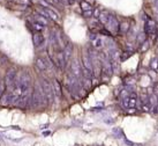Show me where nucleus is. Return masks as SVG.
I'll use <instances>...</instances> for the list:
<instances>
[{
    "label": "nucleus",
    "instance_id": "obj_1",
    "mask_svg": "<svg viewBox=\"0 0 158 146\" xmlns=\"http://www.w3.org/2000/svg\"><path fill=\"white\" fill-rule=\"evenodd\" d=\"M43 89L39 88L38 84L35 86L34 88V92H32V95H31V104L34 108H38L39 106H44L46 102L44 101L45 98H44V94L42 92Z\"/></svg>",
    "mask_w": 158,
    "mask_h": 146
},
{
    "label": "nucleus",
    "instance_id": "obj_2",
    "mask_svg": "<svg viewBox=\"0 0 158 146\" xmlns=\"http://www.w3.org/2000/svg\"><path fill=\"white\" fill-rule=\"evenodd\" d=\"M3 82H5L6 92L12 93L14 87H15V82H16V71H15V69H9L7 71Z\"/></svg>",
    "mask_w": 158,
    "mask_h": 146
},
{
    "label": "nucleus",
    "instance_id": "obj_3",
    "mask_svg": "<svg viewBox=\"0 0 158 146\" xmlns=\"http://www.w3.org/2000/svg\"><path fill=\"white\" fill-rule=\"evenodd\" d=\"M41 85H42V89H43V92H44V94H45V96L47 99V102L50 104H52L53 101H54V96H56L54 89H53V85L49 80H46V79H42V84Z\"/></svg>",
    "mask_w": 158,
    "mask_h": 146
},
{
    "label": "nucleus",
    "instance_id": "obj_4",
    "mask_svg": "<svg viewBox=\"0 0 158 146\" xmlns=\"http://www.w3.org/2000/svg\"><path fill=\"white\" fill-rule=\"evenodd\" d=\"M53 62H54V64H56L60 70H64V69H65L67 60H66V57H65V55H64V52H63L61 50H59V49L56 50V59H54Z\"/></svg>",
    "mask_w": 158,
    "mask_h": 146
},
{
    "label": "nucleus",
    "instance_id": "obj_5",
    "mask_svg": "<svg viewBox=\"0 0 158 146\" xmlns=\"http://www.w3.org/2000/svg\"><path fill=\"white\" fill-rule=\"evenodd\" d=\"M119 26H120V23L118 22L117 17L113 16V15H111V17H110V20H109V22H107V24H106L105 27L110 30V33L117 34V33L119 31Z\"/></svg>",
    "mask_w": 158,
    "mask_h": 146
},
{
    "label": "nucleus",
    "instance_id": "obj_6",
    "mask_svg": "<svg viewBox=\"0 0 158 146\" xmlns=\"http://www.w3.org/2000/svg\"><path fill=\"white\" fill-rule=\"evenodd\" d=\"M100 63H102V71H103L106 75L110 77V75L113 73V69H112V64H111L109 57L103 58V59L100 60Z\"/></svg>",
    "mask_w": 158,
    "mask_h": 146
},
{
    "label": "nucleus",
    "instance_id": "obj_7",
    "mask_svg": "<svg viewBox=\"0 0 158 146\" xmlns=\"http://www.w3.org/2000/svg\"><path fill=\"white\" fill-rule=\"evenodd\" d=\"M82 65H83V69L84 70H88L89 72H91L93 74V67H92V63H91V59L89 57V53L88 52H83L82 55Z\"/></svg>",
    "mask_w": 158,
    "mask_h": 146
},
{
    "label": "nucleus",
    "instance_id": "obj_8",
    "mask_svg": "<svg viewBox=\"0 0 158 146\" xmlns=\"http://www.w3.org/2000/svg\"><path fill=\"white\" fill-rule=\"evenodd\" d=\"M32 41H34V44L36 46H43L45 44V37L41 31H35L34 33Z\"/></svg>",
    "mask_w": 158,
    "mask_h": 146
},
{
    "label": "nucleus",
    "instance_id": "obj_9",
    "mask_svg": "<svg viewBox=\"0 0 158 146\" xmlns=\"http://www.w3.org/2000/svg\"><path fill=\"white\" fill-rule=\"evenodd\" d=\"M71 72H72V74H73L74 77H76V78H80V77L82 75V71H81L80 64L76 60H74V62L72 63V65H71Z\"/></svg>",
    "mask_w": 158,
    "mask_h": 146
},
{
    "label": "nucleus",
    "instance_id": "obj_10",
    "mask_svg": "<svg viewBox=\"0 0 158 146\" xmlns=\"http://www.w3.org/2000/svg\"><path fill=\"white\" fill-rule=\"evenodd\" d=\"M53 89H54V94H56V96L60 100L61 98H63V91H61V86H60V82L57 80V79H54L53 80Z\"/></svg>",
    "mask_w": 158,
    "mask_h": 146
},
{
    "label": "nucleus",
    "instance_id": "obj_11",
    "mask_svg": "<svg viewBox=\"0 0 158 146\" xmlns=\"http://www.w3.org/2000/svg\"><path fill=\"white\" fill-rule=\"evenodd\" d=\"M110 17H111V14H110L109 12H106V10L100 12V14H99V16H98L99 22H100L102 24H104V26H106V24H107V22H109Z\"/></svg>",
    "mask_w": 158,
    "mask_h": 146
},
{
    "label": "nucleus",
    "instance_id": "obj_12",
    "mask_svg": "<svg viewBox=\"0 0 158 146\" xmlns=\"http://www.w3.org/2000/svg\"><path fill=\"white\" fill-rule=\"evenodd\" d=\"M36 67H37L38 71L44 72V71L47 70V63H46L43 58H37V59H36Z\"/></svg>",
    "mask_w": 158,
    "mask_h": 146
},
{
    "label": "nucleus",
    "instance_id": "obj_13",
    "mask_svg": "<svg viewBox=\"0 0 158 146\" xmlns=\"http://www.w3.org/2000/svg\"><path fill=\"white\" fill-rule=\"evenodd\" d=\"M155 29H156V24H155V22L153 21V20H148V22L146 23V33L148 34V35H150V34H153L154 31H155Z\"/></svg>",
    "mask_w": 158,
    "mask_h": 146
},
{
    "label": "nucleus",
    "instance_id": "obj_14",
    "mask_svg": "<svg viewBox=\"0 0 158 146\" xmlns=\"http://www.w3.org/2000/svg\"><path fill=\"white\" fill-rule=\"evenodd\" d=\"M72 53H73V45L68 42V43H66V45H65V48H64V55H65V57H66V60H68V59L71 58Z\"/></svg>",
    "mask_w": 158,
    "mask_h": 146
},
{
    "label": "nucleus",
    "instance_id": "obj_15",
    "mask_svg": "<svg viewBox=\"0 0 158 146\" xmlns=\"http://www.w3.org/2000/svg\"><path fill=\"white\" fill-rule=\"evenodd\" d=\"M136 102H137V96L135 93H132L128 95V108H135L136 107Z\"/></svg>",
    "mask_w": 158,
    "mask_h": 146
},
{
    "label": "nucleus",
    "instance_id": "obj_16",
    "mask_svg": "<svg viewBox=\"0 0 158 146\" xmlns=\"http://www.w3.org/2000/svg\"><path fill=\"white\" fill-rule=\"evenodd\" d=\"M0 103L3 104V106H7V104H10V93L8 92H5L1 100H0Z\"/></svg>",
    "mask_w": 158,
    "mask_h": 146
},
{
    "label": "nucleus",
    "instance_id": "obj_17",
    "mask_svg": "<svg viewBox=\"0 0 158 146\" xmlns=\"http://www.w3.org/2000/svg\"><path fill=\"white\" fill-rule=\"evenodd\" d=\"M128 30H129V22H127V21L121 22L120 26H119V31L122 33V34H126Z\"/></svg>",
    "mask_w": 158,
    "mask_h": 146
},
{
    "label": "nucleus",
    "instance_id": "obj_18",
    "mask_svg": "<svg viewBox=\"0 0 158 146\" xmlns=\"http://www.w3.org/2000/svg\"><path fill=\"white\" fill-rule=\"evenodd\" d=\"M35 21L39 22V23L43 24V26H46V24H47V20H46V17H45V16H42L39 13H38V14H35Z\"/></svg>",
    "mask_w": 158,
    "mask_h": 146
},
{
    "label": "nucleus",
    "instance_id": "obj_19",
    "mask_svg": "<svg viewBox=\"0 0 158 146\" xmlns=\"http://www.w3.org/2000/svg\"><path fill=\"white\" fill-rule=\"evenodd\" d=\"M14 2L17 3L19 7H22V8H25L27 6H30V5H31L30 0H14Z\"/></svg>",
    "mask_w": 158,
    "mask_h": 146
},
{
    "label": "nucleus",
    "instance_id": "obj_20",
    "mask_svg": "<svg viewBox=\"0 0 158 146\" xmlns=\"http://www.w3.org/2000/svg\"><path fill=\"white\" fill-rule=\"evenodd\" d=\"M92 45H93L96 49L102 48V46H103V39H102V38H99V37H97L96 39H93V41H92Z\"/></svg>",
    "mask_w": 158,
    "mask_h": 146
},
{
    "label": "nucleus",
    "instance_id": "obj_21",
    "mask_svg": "<svg viewBox=\"0 0 158 146\" xmlns=\"http://www.w3.org/2000/svg\"><path fill=\"white\" fill-rule=\"evenodd\" d=\"M81 7H82L83 12H85V10H92L91 5L88 3V2H85V1H82V2H81Z\"/></svg>",
    "mask_w": 158,
    "mask_h": 146
},
{
    "label": "nucleus",
    "instance_id": "obj_22",
    "mask_svg": "<svg viewBox=\"0 0 158 146\" xmlns=\"http://www.w3.org/2000/svg\"><path fill=\"white\" fill-rule=\"evenodd\" d=\"M32 26H34V28L37 30V31H42L43 30V28H44V26L43 24H41L39 22H37V21H34L32 22Z\"/></svg>",
    "mask_w": 158,
    "mask_h": 146
},
{
    "label": "nucleus",
    "instance_id": "obj_23",
    "mask_svg": "<svg viewBox=\"0 0 158 146\" xmlns=\"http://www.w3.org/2000/svg\"><path fill=\"white\" fill-rule=\"evenodd\" d=\"M5 91H6V88H5V82H3V80H1V78H0V100H1V98H2V95H3V93H5Z\"/></svg>",
    "mask_w": 158,
    "mask_h": 146
},
{
    "label": "nucleus",
    "instance_id": "obj_24",
    "mask_svg": "<svg viewBox=\"0 0 158 146\" xmlns=\"http://www.w3.org/2000/svg\"><path fill=\"white\" fill-rule=\"evenodd\" d=\"M92 14H93V10H85V12H83V15L85 17H91Z\"/></svg>",
    "mask_w": 158,
    "mask_h": 146
},
{
    "label": "nucleus",
    "instance_id": "obj_25",
    "mask_svg": "<svg viewBox=\"0 0 158 146\" xmlns=\"http://www.w3.org/2000/svg\"><path fill=\"white\" fill-rule=\"evenodd\" d=\"M148 48H149V42H148V41H144V42H143V45H142V48H141V50H142V51H146V50H148Z\"/></svg>",
    "mask_w": 158,
    "mask_h": 146
},
{
    "label": "nucleus",
    "instance_id": "obj_26",
    "mask_svg": "<svg viewBox=\"0 0 158 146\" xmlns=\"http://www.w3.org/2000/svg\"><path fill=\"white\" fill-rule=\"evenodd\" d=\"M151 67H153V69H157L158 67V59L157 58H155V59L153 60V63H151Z\"/></svg>",
    "mask_w": 158,
    "mask_h": 146
},
{
    "label": "nucleus",
    "instance_id": "obj_27",
    "mask_svg": "<svg viewBox=\"0 0 158 146\" xmlns=\"http://www.w3.org/2000/svg\"><path fill=\"white\" fill-rule=\"evenodd\" d=\"M155 6L158 8V0H155Z\"/></svg>",
    "mask_w": 158,
    "mask_h": 146
}]
</instances>
